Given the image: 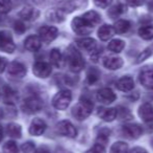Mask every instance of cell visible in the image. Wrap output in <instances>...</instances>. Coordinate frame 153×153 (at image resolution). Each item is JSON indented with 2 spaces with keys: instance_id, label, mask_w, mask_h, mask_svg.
Returning <instances> with one entry per match:
<instances>
[{
  "instance_id": "obj_1",
  "label": "cell",
  "mask_w": 153,
  "mask_h": 153,
  "mask_svg": "<svg viewBox=\"0 0 153 153\" xmlns=\"http://www.w3.org/2000/svg\"><path fill=\"white\" fill-rule=\"evenodd\" d=\"M66 62L68 67L70 68L71 72H79L85 68V60L81 56L80 51L76 49L74 46H69L66 53Z\"/></svg>"
},
{
  "instance_id": "obj_2",
  "label": "cell",
  "mask_w": 153,
  "mask_h": 153,
  "mask_svg": "<svg viewBox=\"0 0 153 153\" xmlns=\"http://www.w3.org/2000/svg\"><path fill=\"white\" fill-rule=\"evenodd\" d=\"M93 109H94V104L92 101L87 98H82L74 106L72 110V115L76 120L83 121L91 115Z\"/></svg>"
},
{
  "instance_id": "obj_3",
  "label": "cell",
  "mask_w": 153,
  "mask_h": 153,
  "mask_svg": "<svg viewBox=\"0 0 153 153\" xmlns=\"http://www.w3.org/2000/svg\"><path fill=\"white\" fill-rule=\"evenodd\" d=\"M72 101V93L67 89L59 91L52 99V105L57 110H65L68 108Z\"/></svg>"
},
{
  "instance_id": "obj_4",
  "label": "cell",
  "mask_w": 153,
  "mask_h": 153,
  "mask_svg": "<svg viewBox=\"0 0 153 153\" xmlns=\"http://www.w3.org/2000/svg\"><path fill=\"white\" fill-rule=\"evenodd\" d=\"M71 26H72V29L74 31V33H76L79 36L89 35V34H91L93 32V29H94V26H92L88 21H85L82 18V16L75 17L72 20Z\"/></svg>"
},
{
  "instance_id": "obj_5",
  "label": "cell",
  "mask_w": 153,
  "mask_h": 153,
  "mask_svg": "<svg viewBox=\"0 0 153 153\" xmlns=\"http://www.w3.org/2000/svg\"><path fill=\"white\" fill-rule=\"evenodd\" d=\"M43 105H44V102L42 101V99L39 98L38 96H31L24 100L22 104V109L27 113H34L40 111Z\"/></svg>"
},
{
  "instance_id": "obj_6",
  "label": "cell",
  "mask_w": 153,
  "mask_h": 153,
  "mask_svg": "<svg viewBox=\"0 0 153 153\" xmlns=\"http://www.w3.org/2000/svg\"><path fill=\"white\" fill-rule=\"evenodd\" d=\"M16 49V45L13 40V36L10 32L1 31L0 32V50L4 53L12 54Z\"/></svg>"
},
{
  "instance_id": "obj_7",
  "label": "cell",
  "mask_w": 153,
  "mask_h": 153,
  "mask_svg": "<svg viewBox=\"0 0 153 153\" xmlns=\"http://www.w3.org/2000/svg\"><path fill=\"white\" fill-rule=\"evenodd\" d=\"M87 5L88 0H66L59 4V8L65 14H69V13H72L74 11L85 8Z\"/></svg>"
},
{
  "instance_id": "obj_8",
  "label": "cell",
  "mask_w": 153,
  "mask_h": 153,
  "mask_svg": "<svg viewBox=\"0 0 153 153\" xmlns=\"http://www.w3.org/2000/svg\"><path fill=\"white\" fill-rule=\"evenodd\" d=\"M56 131L62 136L74 139L77 135V130L74 125L69 121H61L56 124Z\"/></svg>"
},
{
  "instance_id": "obj_9",
  "label": "cell",
  "mask_w": 153,
  "mask_h": 153,
  "mask_svg": "<svg viewBox=\"0 0 153 153\" xmlns=\"http://www.w3.org/2000/svg\"><path fill=\"white\" fill-rule=\"evenodd\" d=\"M121 131L125 137L130 139H137L143 134V128L137 124H125Z\"/></svg>"
},
{
  "instance_id": "obj_10",
  "label": "cell",
  "mask_w": 153,
  "mask_h": 153,
  "mask_svg": "<svg viewBox=\"0 0 153 153\" xmlns=\"http://www.w3.org/2000/svg\"><path fill=\"white\" fill-rule=\"evenodd\" d=\"M59 35V31L56 27L49 26V25H44L39 29V37L41 41L45 43H50L54 40Z\"/></svg>"
},
{
  "instance_id": "obj_11",
  "label": "cell",
  "mask_w": 153,
  "mask_h": 153,
  "mask_svg": "<svg viewBox=\"0 0 153 153\" xmlns=\"http://www.w3.org/2000/svg\"><path fill=\"white\" fill-rule=\"evenodd\" d=\"M7 67V74L8 76L12 78H21L25 77V75L27 74V68L23 63L18 61H14L12 63H10V65L6 66Z\"/></svg>"
},
{
  "instance_id": "obj_12",
  "label": "cell",
  "mask_w": 153,
  "mask_h": 153,
  "mask_svg": "<svg viewBox=\"0 0 153 153\" xmlns=\"http://www.w3.org/2000/svg\"><path fill=\"white\" fill-rule=\"evenodd\" d=\"M51 72H52L51 65L47 62H36L33 64V67H32V72H33L34 76L38 78H42V79L48 78L51 75Z\"/></svg>"
},
{
  "instance_id": "obj_13",
  "label": "cell",
  "mask_w": 153,
  "mask_h": 153,
  "mask_svg": "<svg viewBox=\"0 0 153 153\" xmlns=\"http://www.w3.org/2000/svg\"><path fill=\"white\" fill-rule=\"evenodd\" d=\"M116 93L111 89V88H101L97 91L96 99L98 102L104 105H109L116 100Z\"/></svg>"
},
{
  "instance_id": "obj_14",
  "label": "cell",
  "mask_w": 153,
  "mask_h": 153,
  "mask_svg": "<svg viewBox=\"0 0 153 153\" xmlns=\"http://www.w3.org/2000/svg\"><path fill=\"white\" fill-rule=\"evenodd\" d=\"M46 123L45 121H43L40 118H36L34 120H32L30 127H29V133L33 136H40L46 130Z\"/></svg>"
},
{
  "instance_id": "obj_15",
  "label": "cell",
  "mask_w": 153,
  "mask_h": 153,
  "mask_svg": "<svg viewBox=\"0 0 153 153\" xmlns=\"http://www.w3.org/2000/svg\"><path fill=\"white\" fill-rule=\"evenodd\" d=\"M139 116L146 123L153 122V105L150 103H144L137 110Z\"/></svg>"
},
{
  "instance_id": "obj_16",
  "label": "cell",
  "mask_w": 153,
  "mask_h": 153,
  "mask_svg": "<svg viewBox=\"0 0 153 153\" xmlns=\"http://www.w3.org/2000/svg\"><path fill=\"white\" fill-rule=\"evenodd\" d=\"M124 64L123 59L120 57H113V56H108V57L104 58L103 60V65L105 68L109 70H117L121 68Z\"/></svg>"
},
{
  "instance_id": "obj_17",
  "label": "cell",
  "mask_w": 153,
  "mask_h": 153,
  "mask_svg": "<svg viewBox=\"0 0 153 153\" xmlns=\"http://www.w3.org/2000/svg\"><path fill=\"white\" fill-rule=\"evenodd\" d=\"M39 16H40V12L34 8H32V6H25L19 13V17L25 21L36 20Z\"/></svg>"
},
{
  "instance_id": "obj_18",
  "label": "cell",
  "mask_w": 153,
  "mask_h": 153,
  "mask_svg": "<svg viewBox=\"0 0 153 153\" xmlns=\"http://www.w3.org/2000/svg\"><path fill=\"white\" fill-rule=\"evenodd\" d=\"M77 45L83 50L91 53L92 55L97 50V43L93 38H82L80 40H77Z\"/></svg>"
},
{
  "instance_id": "obj_19",
  "label": "cell",
  "mask_w": 153,
  "mask_h": 153,
  "mask_svg": "<svg viewBox=\"0 0 153 153\" xmlns=\"http://www.w3.org/2000/svg\"><path fill=\"white\" fill-rule=\"evenodd\" d=\"M140 82L144 87L148 89H153V69L147 68V69L142 70L140 75Z\"/></svg>"
},
{
  "instance_id": "obj_20",
  "label": "cell",
  "mask_w": 153,
  "mask_h": 153,
  "mask_svg": "<svg viewBox=\"0 0 153 153\" xmlns=\"http://www.w3.org/2000/svg\"><path fill=\"white\" fill-rule=\"evenodd\" d=\"M24 46L29 51H38L42 46V41L39 36L30 35L26 38L24 42Z\"/></svg>"
},
{
  "instance_id": "obj_21",
  "label": "cell",
  "mask_w": 153,
  "mask_h": 153,
  "mask_svg": "<svg viewBox=\"0 0 153 153\" xmlns=\"http://www.w3.org/2000/svg\"><path fill=\"white\" fill-rule=\"evenodd\" d=\"M116 86H117V88L120 91L129 92L134 87V82H133V79L131 77L126 76L121 78L120 80H118L117 83H116Z\"/></svg>"
},
{
  "instance_id": "obj_22",
  "label": "cell",
  "mask_w": 153,
  "mask_h": 153,
  "mask_svg": "<svg viewBox=\"0 0 153 153\" xmlns=\"http://www.w3.org/2000/svg\"><path fill=\"white\" fill-rule=\"evenodd\" d=\"M98 116L101 118V120L105 121V122H113L117 118L118 112L117 109L115 108H99L98 109Z\"/></svg>"
},
{
  "instance_id": "obj_23",
  "label": "cell",
  "mask_w": 153,
  "mask_h": 153,
  "mask_svg": "<svg viewBox=\"0 0 153 153\" xmlns=\"http://www.w3.org/2000/svg\"><path fill=\"white\" fill-rule=\"evenodd\" d=\"M65 16H66V14L59 8H51V10H49L46 13V18L49 21H51V22H55V23L62 22L65 20Z\"/></svg>"
},
{
  "instance_id": "obj_24",
  "label": "cell",
  "mask_w": 153,
  "mask_h": 153,
  "mask_svg": "<svg viewBox=\"0 0 153 153\" xmlns=\"http://www.w3.org/2000/svg\"><path fill=\"white\" fill-rule=\"evenodd\" d=\"M114 35H115V29H114V26H111V25L108 24L102 25L98 29V37L102 41L109 40Z\"/></svg>"
},
{
  "instance_id": "obj_25",
  "label": "cell",
  "mask_w": 153,
  "mask_h": 153,
  "mask_svg": "<svg viewBox=\"0 0 153 153\" xmlns=\"http://www.w3.org/2000/svg\"><path fill=\"white\" fill-rule=\"evenodd\" d=\"M82 18L85 19V21H88L92 26H96V25L99 24L101 21L100 15H99L97 12H95V11H89V12L85 13Z\"/></svg>"
},
{
  "instance_id": "obj_26",
  "label": "cell",
  "mask_w": 153,
  "mask_h": 153,
  "mask_svg": "<svg viewBox=\"0 0 153 153\" xmlns=\"http://www.w3.org/2000/svg\"><path fill=\"white\" fill-rule=\"evenodd\" d=\"M127 8L125 4L123 3H117L108 11V16L111 17V19L115 18H119L120 16H122L125 12H126Z\"/></svg>"
},
{
  "instance_id": "obj_27",
  "label": "cell",
  "mask_w": 153,
  "mask_h": 153,
  "mask_svg": "<svg viewBox=\"0 0 153 153\" xmlns=\"http://www.w3.org/2000/svg\"><path fill=\"white\" fill-rule=\"evenodd\" d=\"M131 23L129 21L125 20V19H121V20H118L117 22L114 25V29H115V33L117 34H125L130 29Z\"/></svg>"
},
{
  "instance_id": "obj_28",
  "label": "cell",
  "mask_w": 153,
  "mask_h": 153,
  "mask_svg": "<svg viewBox=\"0 0 153 153\" xmlns=\"http://www.w3.org/2000/svg\"><path fill=\"white\" fill-rule=\"evenodd\" d=\"M6 132L10 135V137H14V139H20L21 135H22V129L21 126L18 124H15V123H10L6 127Z\"/></svg>"
},
{
  "instance_id": "obj_29",
  "label": "cell",
  "mask_w": 153,
  "mask_h": 153,
  "mask_svg": "<svg viewBox=\"0 0 153 153\" xmlns=\"http://www.w3.org/2000/svg\"><path fill=\"white\" fill-rule=\"evenodd\" d=\"M3 98L6 103H8V104H14L17 101V99H18V94H17V92L15 91L14 89L5 86V87L3 88Z\"/></svg>"
},
{
  "instance_id": "obj_30",
  "label": "cell",
  "mask_w": 153,
  "mask_h": 153,
  "mask_svg": "<svg viewBox=\"0 0 153 153\" xmlns=\"http://www.w3.org/2000/svg\"><path fill=\"white\" fill-rule=\"evenodd\" d=\"M50 62L53 66L55 67H61L62 64V57L61 51L57 48H53L52 50L50 51Z\"/></svg>"
},
{
  "instance_id": "obj_31",
  "label": "cell",
  "mask_w": 153,
  "mask_h": 153,
  "mask_svg": "<svg viewBox=\"0 0 153 153\" xmlns=\"http://www.w3.org/2000/svg\"><path fill=\"white\" fill-rule=\"evenodd\" d=\"M125 47V42L123 40H120V39H114V40L111 41V43L108 44L107 48L111 51L116 54H119L124 49Z\"/></svg>"
},
{
  "instance_id": "obj_32",
  "label": "cell",
  "mask_w": 153,
  "mask_h": 153,
  "mask_svg": "<svg viewBox=\"0 0 153 153\" xmlns=\"http://www.w3.org/2000/svg\"><path fill=\"white\" fill-rule=\"evenodd\" d=\"M137 34L142 39L144 40H151L153 39V26L151 25H144V26L140 27Z\"/></svg>"
},
{
  "instance_id": "obj_33",
  "label": "cell",
  "mask_w": 153,
  "mask_h": 153,
  "mask_svg": "<svg viewBox=\"0 0 153 153\" xmlns=\"http://www.w3.org/2000/svg\"><path fill=\"white\" fill-rule=\"evenodd\" d=\"M99 77H100L99 70H97L96 68H94V67L90 68V70L87 74V83L89 84V85H94L95 83L98 82Z\"/></svg>"
},
{
  "instance_id": "obj_34",
  "label": "cell",
  "mask_w": 153,
  "mask_h": 153,
  "mask_svg": "<svg viewBox=\"0 0 153 153\" xmlns=\"http://www.w3.org/2000/svg\"><path fill=\"white\" fill-rule=\"evenodd\" d=\"M109 134H111V132H109L108 129H101V130L98 132V135H97L96 143L100 144V145H102V146H104V147H105L106 143L108 142Z\"/></svg>"
},
{
  "instance_id": "obj_35",
  "label": "cell",
  "mask_w": 153,
  "mask_h": 153,
  "mask_svg": "<svg viewBox=\"0 0 153 153\" xmlns=\"http://www.w3.org/2000/svg\"><path fill=\"white\" fill-rule=\"evenodd\" d=\"M109 153H128V145L124 142H117L111 146Z\"/></svg>"
},
{
  "instance_id": "obj_36",
  "label": "cell",
  "mask_w": 153,
  "mask_h": 153,
  "mask_svg": "<svg viewBox=\"0 0 153 153\" xmlns=\"http://www.w3.org/2000/svg\"><path fill=\"white\" fill-rule=\"evenodd\" d=\"M12 0H0V14H7L12 11Z\"/></svg>"
},
{
  "instance_id": "obj_37",
  "label": "cell",
  "mask_w": 153,
  "mask_h": 153,
  "mask_svg": "<svg viewBox=\"0 0 153 153\" xmlns=\"http://www.w3.org/2000/svg\"><path fill=\"white\" fill-rule=\"evenodd\" d=\"M3 152L4 153H18L19 148H18V146H17L16 142L10 141V142H7V143L4 144Z\"/></svg>"
},
{
  "instance_id": "obj_38",
  "label": "cell",
  "mask_w": 153,
  "mask_h": 153,
  "mask_svg": "<svg viewBox=\"0 0 153 153\" xmlns=\"http://www.w3.org/2000/svg\"><path fill=\"white\" fill-rule=\"evenodd\" d=\"M120 110H117L118 112V116H120L121 118V120H131L132 118V115H131V113L129 112L128 109L126 108H123V107H120Z\"/></svg>"
},
{
  "instance_id": "obj_39",
  "label": "cell",
  "mask_w": 153,
  "mask_h": 153,
  "mask_svg": "<svg viewBox=\"0 0 153 153\" xmlns=\"http://www.w3.org/2000/svg\"><path fill=\"white\" fill-rule=\"evenodd\" d=\"M85 153H106V150H105V147L100 144H95L94 146L89 149L88 151H85Z\"/></svg>"
},
{
  "instance_id": "obj_40",
  "label": "cell",
  "mask_w": 153,
  "mask_h": 153,
  "mask_svg": "<svg viewBox=\"0 0 153 153\" xmlns=\"http://www.w3.org/2000/svg\"><path fill=\"white\" fill-rule=\"evenodd\" d=\"M151 55H152V49H151V48H147V49H145V50L142 51V53L140 54L139 57H137V63H141V62H143L144 60H146V59H147V58H149Z\"/></svg>"
},
{
  "instance_id": "obj_41",
  "label": "cell",
  "mask_w": 153,
  "mask_h": 153,
  "mask_svg": "<svg viewBox=\"0 0 153 153\" xmlns=\"http://www.w3.org/2000/svg\"><path fill=\"white\" fill-rule=\"evenodd\" d=\"M14 29L16 31V33H18L19 35H22L26 31V26H25V24L22 21H16L14 24Z\"/></svg>"
},
{
  "instance_id": "obj_42",
  "label": "cell",
  "mask_w": 153,
  "mask_h": 153,
  "mask_svg": "<svg viewBox=\"0 0 153 153\" xmlns=\"http://www.w3.org/2000/svg\"><path fill=\"white\" fill-rule=\"evenodd\" d=\"M21 149L24 153H30L34 150V144L31 143V142H27V143L23 144Z\"/></svg>"
},
{
  "instance_id": "obj_43",
  "label": "cell",
  "mask_w": 153,
  "mask_h": 153,
  "mask_svg": "<svg viewBox=\"0 0 153 153\" xmlns=\"http://www.w3.org/2000/svg\"><path fill=\"white\" fill-rule=\"evenodd\" d=\"M94 1H95V4H96L98 8H105L111 3L113 0H94Z\"/></svg>"
},
{
  "instance_id": "obj_44",
  "label": "cell",
  "mask_w": 153,
  "mask_h": 153,
  "mask_svg": "<svg viewBox=\"0 0 153 153\" xmlns=\"http://www.w3.org/2000/svg\"><path fill=\"white\" fill-rule=\"evenodd\" d=\"M128 1V4L130 6H133V8H137V6H141L145 3L146 0H127Z\"/></svg>"
},
{
  "instance_id": "obj_45",
  "label": "cell",
  "mask_w": 153,
  "mask_h": 153,
  "mask_svg": "<svg viewBox=\"0 0 153 153\" xmlns=\"http://www.w3.org/2000/svg\"><path fill=\"white\" fill-rule=\"evenodd\" d=\"M6 66H7V61H6V59L0 57V72H3L6 68Z\"/></svg>"
},
{
  "instance_id": "obj_46",
  "label": "cell",
  "mask_w": 153,
  "mask_h": 153,
  "mask_svg": "<svg viewBox=\"0 0 153 153\" xmlns=\"http://www.w3.org/2000/svg\"><path fill=\"white\" fill-rule=\"evenodd\" d=\"M128 153H148V152L142 147H134L130 151H128Z\"/></svg>"
},
{
  "instance_id": "obj_47",
  "label": "cell",
  "mask_w": 153,
  "mask_h": 153,
  "mask_svg": "<svg viewBox=\"0 0 153 153\" xmlns=\"http://www.w3.org/2000/svg\"><path fill=\"white\" fill-rule=\"evenodd\" d=\"M34 153H50L47 149H45V148H40V149L36 150Z\"/></svg>"
},
{
  "instance_id": "obj_48",
  "label": "cell",
  "mask_w": 153,
  "mask_h": 153,
  "mask_svg": "<svg viewBox=\"0 0 153 153\" xmlns=\"http://www.w3.org/2000/svg\"><path fill=\"white\" fill-rule=\"evenodd\" d=\"M2 139H3V129L0 126V142L2 141Z\"/></svg>"
},
{
  "instance_id": "obj_49",
  "label": "cell",
  "mask_w": 153,
  "mask_h": 153,
  "mask_svg": "<svg viewBox=\"0 0 153 153\" xmlns=\"http://www.w3.org/2000/svg\"><path fill=\"white\" fill-rule=\"evenodd\" d=\"M32 1H33L34 3H36V4H41V3H43L45 0H32Z\"/></svg>"
},
{
  "instance_id": "obj_50",
  "label": "cell",
  "mask_w": 153,
  "mask_h": 153,
  "mask_svg": "<svg viewBox=\"0 0 153 153\" xmlns=\"http://www.w3.org/2000/svg\"><path fill=\"white\" fill-rule=\"evenodd\" d=\"M2 116H3V111L0 109V118H2Z\"/></svg>"
},
{
  "instance_id": "obj_51",
  "label": "cell",
  "mask_w": 153,
  "mask_h": 153,
  "mask_svg": "<svg viewBox=\"0 0 153 153\" xmlns=\"http://www.w3.org/2000/svg\"><path fill=\"white\" fill-rule=\"evenodd\" d=\"M152 146H153V141H152Z\"/></svg>"
},
{
  "instance_id": "obj_52",
  "label": "cell",
  "mask_w": 153,
  "mask_h": 153,
  "mask_svg": "<svg viewBox=\"0 0 153 153\" xmlns=\"http://www.w3.org/2000/svg\"><path fill=\"white\" fill-rule=\"evenodd\" d=\"M0 96H1V93H0Z\"/></svg>"
}]
</instances>
